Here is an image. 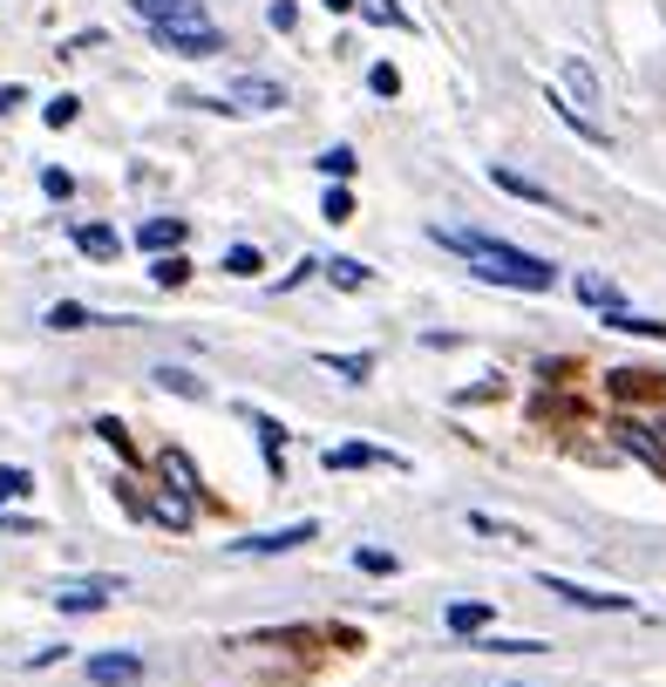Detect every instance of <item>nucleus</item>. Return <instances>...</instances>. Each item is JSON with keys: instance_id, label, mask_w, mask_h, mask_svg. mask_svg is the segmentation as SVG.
Listing matches in <instances>:
<instances>
[{"instance_id": "1", "label": "nucleus", "mask_w": 666, "mask_h": 687, "mask_svg": "<svg viewBox=\"0 0 666 687\" xmlns=\"http://www.w3.org/2000/svg\"><path fill=\"white\" fill-rule=\"evenodd\" d=\"M449 252H463L476 279H490V287H510V293H551L558 287V266L537 259V252H517L503 239H483V232H435Z\"/></svg>"}, {"instance_id": "2", "label": "nucleus", "mask_w": 666, "mask_h": 687, "mask_svg": "<svg viewBox=\"0 0 666 687\" xmlns=\"http://www.w3.org/2000/svg\"><path fill=\"white\" fill-rule=\"evenodd\" d=\"M204 110H245V116L286 110V82H272V75H232L225 96H218V103H204Z\"/></svg>"}, {"instance_id": "3", "label": "nucleus", "mask_w": 666, "mask_h": 687, "mask_svg": "<svg viewBox=\"0 0 666 687\" xmlns=\"http://www.w3.org/2000/svg\"><path fill=\"white\" fill-rule=\"evenodd\" d=\"M545 593L578 606V613H632L626 593H599V585H578V578H558V572H545Z\"/></svg>"}, {"instance_id": "4", "label": "nucleus", "mask_w": 666, "mask_h": 687, "mask_svg": "<svg viewBox=\"0 0 666 687\" xmlns=\"http://www.w3.org/2000/svg\"><path fill=\"white\" fill-rule=\"evenodd\" d=\"M110 599H123V578H110V572H102V578H62L55 585L62 613H102Z\"/></svg>"}, {"instance_id": "5", "label": "nucleus", "mask_w": 666, "mask_h": 687, "mask_svg": "<svg viewBox=\"0 0 666 687\" xmlns=\"http://www.w3.org/2000/svg\"><path fill=\"white\" fill-rule=\"evenodd\" d=\"M313 538H320V524L299 518V524H286V531H252V538H239L232 551H239V558H279V551H299V545H313Z\"/></svg>"}, {"instance_id": "6", "label": "nucleus", "mask_w": 666, "mask_h": 687, "mask_svg": "<svg viewBox=\"0 0 666 687\" xmlns=\"http://www.w3.org/2000/svg\"><path fill=\"white\" fill-rule=\"evenodd\" d=\"M320 463H326V470H408V456L374 449V443H341V449H326Z\"/></svg>"}, {"instance_id": "7", "label": "nucleus", "mask_w": 666, "mask_h": 687, "mask_svg": "<svg viewBox=\"0 0 666 687\" xmlns=\"http://www.w3.org/2000/svg\"><path fill=\"white\" fill-rule=\"evenodd\" d=\"M89 680H95V687H137V680H143V653H123V647L89 653Z\"/></svg>"}, {"instance_id": "8", "label": "nucleus", "mask_w": 666, "mask_h": 687, "mask_svg": "<svg viewBox=\"0 0 666 687\" xmlns=\"http://www.w3.org/2000/svg\"><path fill=\"white\" fill-rule=\"evenodd\" d=\"M137 14L150 28H212V21H204V0H137Z\"/></svg>"}, {"instance_id": "9", "label": "nucleus", "mask_w": 666, "mask_h": 687, "mask_svg": "<svg viewBox=\"0 0 666 687\" xmlns=\"http://www.w3.org/2000/svg\"><path fill=\"white\" fill-rule=\"evenodd\" d=\"M490 185L510 191V198H524V205H537V212H565L545 185H530V177H524V170H510V164H490Z\"/></svg>"}, {"instance_id": "10", "label": "nucleus", "mask_w": 666, "mask_h": 687, "mask_svg": "<svg viewBox=\"0 0 666 687\" xmlns=\"http://www.w3.org/2000/svg\"><path fill=\"white\" fill-rule=\"evenodd\" d=\"M157 41L170 48V55H191V62H204V55H218V28H157Z\"/></svg>"}, {"instance_id": "11", "label": "nucleus", "mask_w": 666, "mask_h": 687, "mask_svg": "<svg viewBox=\"0 0 666 687\" xmlns=\"http://www.w3.org/2000/svg\"><path fill=\"white\" fill-rule=\"evenodd\" d=\"M558 75H565V89H572L578 110H599V103H605V96H599V75H592V62H585V55H565V62H558Z\"/></svg>"}, {"instance_id": "12", "label": "nucleus", "mask_w": 666, "mask_h": 687, "mask_svg": "<svg viewBox=\"0 0 666 687\" xmlns=\"http://www.w3.org/2000/svg\"><path fill=\"white\" fill-rule=\"evenodd\" d=\"M449 633H483V626H497V606L490 599H456L449 613H443Z\"/></svg>"}, {"instance_id": "13", "label": "nucleus", "mask_w": 666, "mask_h": 687, "mask_svg": "<svg viewBox=\"0 0 666 687\" xmlns=\"http://www.w3.org/2000/svg\"><path fill=\"white\" fill-rule=\"evenodd\" d=\"M75 245H82V259H116L123 232H116V225H75Z\"/></svg>"}, {"instance_id": "14", "label": "nucleus", "mask_w": 666, "mask_h": 687, "mask_svg": "<svg viewBox=\"0 0 666 687\" xmlns=\"http://www.w3.org/2000/svg\"><path fill=\"white\" fill-rule=\"evenodd\" d=\"M605 327H612V334H632V341H666V320H653V314H626V307H612Z\"/></svg>"}, {"instance_id": "15", "label": "nucleus", "mask_w": 666, "mask_h": 687, "mask_svg": "<svg viewBox=\"0 0 666 687\" xmlns=\"http://www.w3.org/2000/svg\"><path fill=\"white\" fill-rule=\"evenodd\" d=\"M137 239H143L150 252H177V245L191 239V225H184V218H150V225H143Z\"/></svg>"}, {"instance_id": "16", "label": "nucleus", "mask_w": 666, "mask_h": 687, "mask_svg": "<svg viewBox=\"0 0 666 687\" xmlns=\"http://www.w3.org/2000/svg\"><path fill=\"white\" fill-rule=\"evenodd\" d=\"M578 300H585V307H599V314H612V307H619V287H612L605 272H578Z\"/></svg>"}, {"instance_id": "17", "label": "nucleus", "mask_w": 666, "mask_h": 687, "mask_svg": "<svg viewBox=\"0 0 666 687\" xmlns=\"http://www.w3.org/2000/svg\"><path fill=\"white\" fill-rule=\"evenodd\" d=\"M470 531H476V538H497V545H530L524 524H497L490 511H470Z\"/></svg>"}, {"instance_id": "18", "label": "nucleus", "mask_w": 666, "mask_h": 687, "mask_svg": "<svg viewBox=\"0 0 666 687\" xmlns=\"http://www.w3.org/2000/svg\"><path fill=\"white\" fill-rule=\"evenodd\" d=\"M150 381H157V389H170V395H184V402H204V381H197L191 368H170V361H164Z\"/></svg>"}, {"instance_id": "19", "label": "nucleus", "mask_w": 666, "mask_h": 687, "mask_svg": "<svg viewBox=\"0 0 666 687\" xmlns=\"http://www.w3.org/2000/svg\"><path fill=\"white\" fill-rule=\"evenodd\" d=\"M320 368H326V374H341V381H354V389H361V381L374 374L368 354H320Z\"/></svg>"}, {"instance_id": "20", "label": "nucleus", "mask_w": 666, "mask_h": 687, "mask_svg": "<svg viewBox=\"0 0 666 687\" xmlns=\"http://www.w3.org/2000/svg\"><path fill=\"white\" fill-rule=\"evenodd\" d=\"M354 14L374 21V28H415V21H408V8H395V0H361Z\"/></svg>"}, {"instance_id": "21", "label": "nucleus", "mask_w": 666, "mask_h": 687, "mask_svg": "<svg viewBox=\"0 0 666 687\" xmlns=\"http://www.w3.org/2000/svg\"><path fill=\"white\" fill-rule=\"evenodd\" d=\"M150 279H157L164 293H170V287H184V279H191V259H184V252H157V266H150Z\"/></svg>"}, {"instance_id": "22", "label": "nucleus", "mask_w": 666, "mask_h": 687, "mask_svg": "<svg viewBox=\"0 0 666 687\" xmlns=\"http://www.w3.org/2000/svg\"><path fill=\"white\" fill-rule=\"evenodd\" d=\"M320 272H326V279H333V287H347V293H361V287H368V279H374V272H368V266H361V259H326V266H320Z\"/></svg>"}, {"instance_id": "23", "label": "nucleus", "mask_w": 666, "mask_h": 687, "mask_svg": "<svg viewBox=\"0 0 666 687\" xmlns=\"http://www.w3.org/2000/svg\"><path fill=\"white\" fill-rule=\"evenodd\" d=\"M41 327H55V334H75V327H89V307H82V300H55Z\"/></svg>"}, {"instance_id": "24", "label": "nucleus", "mask_w": 666, "mask_h": 687, "mask_svg": "<svg viewBox=\"0 0 666 687\" xmlns=\"http://www.w3.org/2000/svg\"><path fill=\"white\" fill-rule=\"evenodd\" d=\"M354 565H361L368 578H395V572H401V558H395V551H381V545H361V551H354Z\"/></svg>"}, {"instance_id": "25", "label": "nucleus", "mask_w": 666, "mask_h": 687, "mask_svg": "<svg viewBox=\"0 0 666 687\" xmlns=\"http://www.w3.org/2000/svg\"><path fill=\"white\" fill-rule=\"evenodd\" d=\"M320 170L333 177V185H347V177H354V170H361V157H354V150H347V143H333V150H320Z\"/></svg>"}, {"instance_id": "26", "label": "nucleus", "mask_w": 666, "mask_h": 687, "mask_svg": "<svg viewBox=\"0 0 666 687\" xmlns=\"http://www.w3.org/2000/svg\"><path fill=\"white\" fill-rule=\"evenodd\" d=\"M14 497H35V470L0 463V504H14Z\"/></svg>"}, {"instance_id": "27", "label": "nucleus", "mask_w": 666, "mask_h": 687, "mask_svg": "<svg viewBox=\"0 0 666 687\" xmlns=\"http://www.w3.org/2000/svg\"><path fill=\"white\" fill-rule=\"evenodd\" d=\"M259 245H232V252H225V272H232V279H259Z\"/></svg>"}, {"instance_id": "28", "label": "nucleus", "mask_w": 666, "mask_h": 687, "mask_svg": "<svg viewBox=\"0 0 666 687\" xmlns=\"http://www.w3.org/2000/svg\"><path fill=\"white\" fill-rule=\"evenodd\" d=\"M320 218H326V225H347V218H354V191H347V185H333V191H326V205H320Z\"/></svg>"}, {"instance_id": "29", "label": "nucleus", "mask_w": 666, "mask_h": 687, "mask_svg": "<svg viewBox=\"0 0 666 687\" xmlns=\"http://www.w3.org/2000/svg\"><path fill=\"white\" fill-rule=\"evenodd\" d=\"M95 436H102V443H110L116 456H137V443H130V429H123L116 416H102V422H95Z\"/></svg>"}, {"instance_id": "30", "label": "nucleus", "mask_w": 666, "mask_h": 687, "mask_svg": "<svg viewBox=\"0 0 666 687\" xmlns=\"http://www.w3.org/2000/svg\"><path fill=\"white\" fill-rule=\"evenodd\" d=\"M252 429H259V443H266V456H272V470H279V449H286V429H279L272 416H252Z\"/></svg>"}, {"instance_id": "31", "label": "nucleus", "mask_w": 666, "mask_h": 687, "mask_svg": "<svg viewBox=\"0 0 666 687\" xmlns=\"http://www.w3.org/2000/svg\"><path fill=\"white\" fill-rule=\"evenodd\" d=\"M41 116H48V130H68V123L82 116V103H75V96H55V103H48Z\"/></svg>"}, {"instance_id": "32", "label": "nucleus", "mask_w": 666, "mask_h": 687, "mask_svg": "<svg viewBox=\"0 0 666 687\" xmlns=\"http://www.w3.org/2000/svg\"><path fill=\"white\" fill-rule=\"evenodd\" d=\"M157 524H170V531H191V504H184V497H164V504H157Z\"/></svg>"}, {"instance_id": "33", "label": "nucleus", "mask_w": 666, "mask_h": 687, "mask_svg": "<svg viewBox=\"0 0 666 687\" xmlns=\"http://www.w3.org/2000/svg\"><path fill=\"white\" fill-rule=\"evenodd\" d=\"M368 89H374V96H401V75H395L388 62H374V68H368Z\"/></svg>"}, {"instance_id": "34", "label": "nucleus", "mask_w": 666, "mask_h": 687, "mask_svg": "<svg viewBox=\"0 0 666 687\" xmlns=\"http://www.w3.org/2000/svg\"><path fill=\"white\" fill-rule=\"evenodd\" d=\"M266 21H272L279 35H293V28H299V8H293V0H272V8H266Z\"/></svg>"}, {"instance_id": "35", "label": "nucleus", "mask_w": 666, "mask_h": 687, "mask_svg": "<svg viewBox=\"0 0 666 687\" xmlns=\"http://www.w3.org/2000/svg\"><path fill=\"white\" fill-rule=\"evenodd\" d=\"M41 191L48 198H75V177L68 170H41Z\"/></svg>"}, {"instance_id": "36", "label": "nucleus", "mask_w": 666, "mask_h": 687, "mask_svg": "<svg viewBox=\"0 0 666 687\" xmlns=\"http://www.w3.org/2000/svg\"><path fill=\"white\" fill-rule=\"evenodd\" d=\"M483 653H551V647L545 640H490Z\"/></svg>"}, {"instance_id": "37", "label": "nucleus", "mask_w": 666, "mask_h": 687, "mask_svg": "<svg viewBox=\"0 0 666 687\" xmlns=\"http://www.w3.org/2000/svg\"><path fill=\"white\" fill-rule=\"evenodd\" d=\"M62 653H75V647H35V653H28V667H55Z\"/></svg>"}, {"instance_id": "38", "label": "nucleus", "mask_w": 666, "mask_h": 687, "mask_svg": "<svg viewBox=\"0 0 666 687\" xmlns=\"http://www.w3.org/2000/svg\"><path fill=\"white\" fill-rule=\"evenodd\" d=\"M21 103H28V89H21V82H8V89H0V116H8V110H21Z\"/></svg>"}, {"instance_id": "39", "label": "nucleus", "mask_w": 666, "mask_h": 687, "mask_svg": "<svg viewBox=\"0 0 666 687\" xmlns=\"http://www.w3.org/2000/svg\"><path fill=\"white\" fill-rule=\"evenodd\" d=\"M320 8H326V14H354V8H361V0H320Z\"/></svg>"}, {"instance_id": "40", "label": "nucleus", "mask_w": 666, "mask_h": 687, "mask_svg": "<svg viewBox=\"0 0 666 687\" xmlns=\"http://www.w3.org/2000/svg\"><path fill=\"white\" fill-rule=\"evenodd\" d=\"M503 687H524V680H503Z\"/></svg>"}]
</instances>
